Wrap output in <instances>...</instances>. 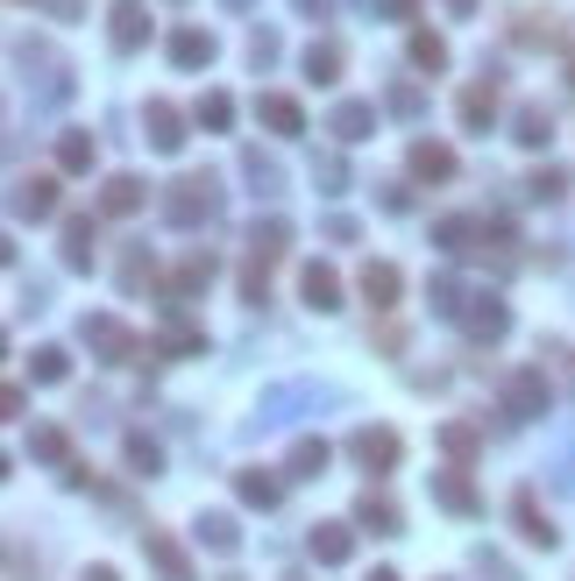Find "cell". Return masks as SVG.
<instances>
[{
    "mask_svg": "<svg viewBox=\"0 0 575 581\" xmlns=\"http://www.w3.org/2000/svg\"><path fill=\"white\" fill-rule=\"evenodd\" d=\"M214 213H221V178L214 170H185V178L164 191V220L170 227H206Z\"/></svg>",
    "mask_w": 575,
    "mask_h": 581,
    "instance_id": "cell-1",
    "label": "cell"
},
{
    "mask_svg": "<svg viewBox=\"0 0 575 581\" xmlns=\"http://www.w3.org/2000/svg\"><path fill=\"white\" fill-rule=\"evenodd\" d=\"M547 404H554V391H547V370H511V376H505V418H511V425L547 418Z\"/></svg>",
    "mask_w": 575,
    "mask_h": 581,
    "instance_id": "cell-2",
    "label": "cell"
},
{
    "mask_svg": "<svg viewBox=\"0 0 575 581\" xmlns=\"http://www.w3.org/2000/svg\"><path fill=\"white\" fill-rule=\"evenodd\" d=\"M505 36H511L519 50H562V43H568L562 14H547V8H511V14H505Z\"/></svg>",
    "mask_w": 575,
    "mask_h": 581,
    "instance_id": "cell-3",
    "label": "cell"
},
{
    "mask_svg": "<svg viewBox=\"0 0 575 581\" xmlns=\"http://www.w3.org/2000/svg\"><path fill=\"white\" fill-rule=\"evenodd\" d=\"M497 107H505V92H497V71L484 65V79H469V86H462V100H455V114H462V128H469V135H490Z\"/></svg>",
    "mask_w": 575,
    "mask_h": 581,
    "instance_id": "cell-4",
    "label": "cell"
},
{
    "mask_svg": "<svg viewBox=\"0 0 575 581\" xmlns=\"http://www.w3.org/2000/svg\"><path fill=\"white\" fill-rule=\"evenodd\" d=\"M214 57H221V36L206 22H178V29H170V65H178V71H206Z\"/></svg>",
    "mask_w": 575,
    "mask_h": 581,
    "instance_id": "cell-5",
    "label": "cell"
},
{
    "mask_svg": "<svg viewBox=\"0 0 575 581\" xmlns=\"http://www.w3.org/2000/svg\"><path fill=\"white\" fill-rule=\"evenodd\" d=\"M349 454H355L370 475H391V469H398V454H406V440H398L391 425H362V433L349 440Z\"/></svg>",
    "mask_w": 575,
    "mask_h": 581,
    "instance_id": "cell-6",
    "label": "cell"
},
{
    "mask_svg": "<svg viewBox=\"0 0 575 581\" xmlns=\"http://www.w3.org/2000/svg\"><path fill=\"white\" fill-rule=\"evenodd\" d=\"M79 334H86V347H92V355H100V362H136V355H143V341L128 334L121 319H86Z\"/></svg>",
    "mask_w": 575,
    "mask_h": 581,
    "instance_id": "cell-7",
    "label": "cell"
},
{
    "mask_svg": "<svg viewBox=\"0 0 575 581\" xmlns=\"http://www.w3.org/2000/svg\"><path fill=\"white\" fill-rule=\"evenodd\" d=\"M462 326H469V341H505V334H511V305L497 298V290H476L469 313H462Z\"/></svg>",
    "mask_w": 575,
    "mask_h": 581,
    "instance_id": "cell-8",
    "label": "cell"
},
{
    "mask_svg": "<svg viewBox=\"0 0 575 581\" xmlns=\"http://www.w3.org/2000/svg\"><path fill=\"white\" fill-rule=\"evenodd\" d=\"M50 213H57V178H50V170L14 178V220H50Z\"/></svg>",
    "mask_w": 575,
    "mask_h": 581,
    "instance_id": "cell-9",
    "label": "cell"
},
{
    "mask_svg": "<svg viewBox=\"0 0 575 581\" xmlns=\"http://www.w3.org/2000/svg\"><path fill=\"white\" fill-rule=\"evenodd\" d=\"M433 503H440V511H455V518H476V511H484V496H476L469 469H440V475H433Z\"/></svg>",
    "mask_w": 575,
    "mask_h": 581,
    "instance_id": "cell-10",
    "label": "cell"
},
{
    "mask_svg": "<svg viewBox=\"0 0 575 581\" xmlns=\"http://www.w3.org/2000/svg\"><path fill=\"white\" fill-rule=\"evenodd\" d=\"M143 553H149V568H157L164 581H199V574H192V560H185V546L170 532H157V525L143 532Z\"/></svg>",
    "mask_w": 575,
    "mask_h": 581,
    "instance_id": "cell-11",
    "label": "cell"
},
{
    "mask_svg": "<svg viewBox=\"0 0 575 581\" xmlns=\"http://www.w3.org/2000/svg\"><path fill=\"white\" fill-rule=\"evenodd\" d=\"M214 269H221V263H214V248H192V256L164 277V290H170V298H199V290L214 284Z\"/></svg>",
    "mask_w": 575,
    "mask_h": 581,
    "instance_id": "cell-12",
    "label": "cell"
},
{
    "mask_svg": "<svg viewBox=\"0 0 575 581\" xmlns=\"http://www.w3.org/2000/svg\"><path fill=\"white\" fill-rule=\"evenodd\" d=\"M107 29H114V50H143L149 43V8H143V0H114Z\"/></svg>",
    "mask_w": 575,
    "mask_h": 581,
    "instance_id": "cell-13",
    "label": "cell"
},
{
    "mask_svg": "<svg viewBox=\"0 0 575 581\" xmlns=\"http://www.w3.org/2000/svg\"><path fill=\"white\" fill-rule=\"evenodd\" d=\"M92 256H100V213H71L65 220V263L92 269Z\"/></svg>",
    "mask_w": 575,
    "mask_h": 581,
    "instance_id": "cell-14",
    "label": "cell"
},
{
    "mask_svg": "<svg viewBox=\"0 0 575 581\" xmlns=\"http://www.w3.org/2000/svg\"><path fill=\"white\" fill-rule=\"evenodd\" d=\"M143 178H128V170H114V178L100 185V220H128V213H143Z\"/></svg>",
    "mask_w": 575,
    "mask_h": 581,
    "instance_id": "cell-15",
    "label": "cell"
},
{
    "mask_svg": "<svg viewBox=\"0 0 575 581\" xmlns=\"http://www.w3.org/2000/svg\"><path fill=\"white\" fill-rule=\"evenodd\" d=\"M143 135L170 157V149H185V114L170 107V100H149V107H143Z\"/></svg>",
    "mask_w": 575,
    "mask_h": 581,
    "instance_id": "cell-16",
    "label": "cell"
},
{
    "mask_svg": "<svg viewBox=\"0 0 575 581\" xmlns=\"http://www.w3.org/2000/svg\"><path fill=\"white\" fill-rule=\"evenodd\" d=\"M398 290H406V277H398V263H362V298H370V313H391Z\"/></svg>",
    "mask_w": 575,
    "mask_h": 581,
    "instance_id": "cell-17",
    "label": "cell"
},
{
    "mask_svg": "<svg viewBox=\"0 0 575 581\" xmlns=\"http://www.w3.org/2000/svg\"><path fill=\"white\" fill-rule=\"evenodd\" d=\"M328 461H334V447L305 433V440H292V454H284V475H292V482H320V475H328Z\"/></svg>",
    "mask_w": 575,
    "mask_h": 581,
    "instance_id": "cell-18",
    "label": "cell"
},
{
    "mask_svg": "<svg viewBox=\"0 0 575 581\" xmlns=\"http://www.w3.org/2000/svg\"><path fill=\"white\" fill-rule=\"evenodd\" d=\"M370 128H377V107H370V100H341V107L328 114V135H334V142H370Z\"/></svg>",
    "mask_w": 575,
    "mask_h": 581,
    "instance_id": "cell-19",
    "label": "cell"
},
{
    "mask_svg": "<svg viewBox=\"0 0 575 581\" xmlns=\"http://www.w3.org/2000/svg\"><path fill=\"white\" fill-rule=\"evenodd\" d=\"M256 121L271 135H305V114H299L292 92H256Z\"/></svg>",
    "mask_w": 575,
    "mask_h": 581,
    "instance_id": "cell-20",
    "label": "cell"
},
{
    "mask_svg": "<svg viewBox=\"0 0 575 581\" xmlns=\"http://www.w3.org/2000/svg\"><path fill=\"white\" fill-rule=\"evenodd\" d=\"M511 518H519V532L533 539V546H562V532H554V518L540 511V496H533V490L511 496Z\"/></svg>",
    "mask_w": 575,
    "mask_h": 581,
    "instance_id": "cell-21",
    "label": "cell"
},
{
    "mask_svg": "<svg viewBox=\"0 0 575 581\" xmlns=\"http://www.w3.org/2000/svg\"><path fill=\"white\" fill-rule=\"evenodd\" d=\"M305 553H313L320 568H341V560L355 553V532L349 525H313V532H305Z\"/></svg>",
    "mask_w": 575,
    "mask_h": 581,
    "instance_id": "cell-22",
    "label": "cell"
},
{
    "mask_svg": "<svg viewBox=\"0 0 575 581\" xmlns=\"http://www.w3.org/2000/svg\"><path fill=\"white\" fill-rule=\"evenodd\" d=\"M284 248H292V227H284L277 213H271V220H256V227H248V263H263V269H271V263L284 256Z\"/></svg>",
    "mask_w": 575,
    "mask_h": 581,
    "instance_id": "cell-23",
    "label": "cell"
},
{
    "mask_svg": "<svg viewBox=\"0 0 575 581\" xmlns=\"http://www.w3.org/2000/svg\"><path fill=\"white\" fill-rule=\"evenodd\" d=\"M299 298L313 305V313H334V305H341V277H334L328 263H305V277H299Z\"/></svg>",
    "mask_w": 575,
    "mask_h": 581,
    "instance_id": "cell-24",
    "label": "cell"
},
{
    "mask_svg": "<svg viewBox=\"0 0 575 581\" xmlns=\"http://www.w3.org/2000/svg\"><path fill=\"white\" fill-rule=\"evenodd\" d=\"M455 170H462V164H455V149H448V142H412V178H427V185H448Z\"/></svg>",
    "mask_w": 575,
    "mask_h": 581,
    "instance_id": "cell-25",
    "label": "cell"
},
{
    "mask_svg": "<svg viewBox=\"0 0 575 581\" xmlns=\"http://www.w3.org/2000/svg\"><path fill=\"white\" fill-rule=\"evenodd\" d=\"M355 525L377 532V539H391V532H398V503L383 496V490H362V496H355Z\"/></svg>",
    "mask_w": 575,
    "mask_h": 581,
    "instance_id": "cell-26",
    "label": "cell"
},
{
    "mask_svg": "<svg viewBox=\"0 0 575 581\" xmlns=\"http://www.w3.org/2000/svg\"><path fill=\"white\" fill-rule=\"evenodd\" d=\"M92 157H100V135H86V128H65V135H57V170H71V178H79V170H92Z\"/></svg>",
    "mask_w": 575,
    "mask_h": 581,
    "instance_id": "cell-27",
    "label": "cell"
},
{
    "mask_svg": "<svg viewBox=\"0 0 575 581\" xmlns=\"http://www.w3.org/2000/svg\"><path fill=\"white\" fill-rule=\"evenodd\" d=\"M341 65H349V50H341L334 36L305 43V79H313V86H334V79H341Z\"/></svg>",
    "mask_w": 575,
    "mask_h": 581,
    "instance_id": "cell-28",
    "label": "cell"
},
{
    "mask_svg": "<svg viewBox=\"0 0 575 581\" xmlns=\"http://www.w3.org/2000/svg\"><path fill=\"white\" fill-rule=\"evenodd\" d=\"M235 490H242V503H248V511H277L284 482H277L271 469H242V475H235Z\"/></svg>",
    "mask_w": 575,
    "mask_h": 581,
    "instance_id": "cell-29",
    "label": "cell"
},
{
    "mask_svg": "<svg viewBox=\"0 0 575 581\" xmlns=\"http://www.w3.org/2000/svg\"><path fill=\"white\" fill-rule=\"evenodd\" d=\"M440 447H448V461H455V469H469V461H476V447H484V433H476L469 418H448V425H440Z\"/></svg>",
    "mask_w": 575,
    "mask_h": 581,
    "instance_id": "cell-30",
    "label": "cell"
},
{
    "mask_svg": "<svg viewBox=\"0 0 575 581\" xmlns=\"http://www.w3.org/2000/svg\"><path fill=\"white\" fill-rule=\"evenodd\" d=\"M164 277H157V263H149V248H128L121 256V290L128 298H143V290H157Z\"/></svg>",
    "mask_w": 575,
    "mask_h": 581,
    "instance_id": "cell-31",
    "label": "cell"
},
{
    "mask_svg": "<svg viewBox=\"0 0 575 581\" xmlns=\"http://www.w3.org/2000/svg\"><path fill=\"white\" fill-rule=\"evenodd\" d=\"M157 355H206V334H199V326H164V334L149 341V362H157Z\"/></svg>",
    "mask_w": 575,
    "mask_h": 581,
    "instance_id": "cell-32",
    "label": "cell"
},
{
    "mask_svg": "<svg viewBox=\"0 0 575 581\" xmlns=\"http://www.w3.org/2000/svg\"><path fill=\"white\" fill-rule=\"evenodd\" d=\"M511 128H519V142H526V149H547V135H554V114H547L540 100H526V107H519V121H511Z\"/></svg>",
    "mask_w": 575,
    "mask_h": 581,
    "instance_id": "cell-33",
    "label": "cell"
},
{
    "mask_svg": "<svg viewBox=\"0 0 575 581\" xmlns=\"http://www.w3.org/2000/svg\"><path fill=\"white\" fill-rule=\"evenodd\" d=\"M199 539L214 553H235L242 546V532H235V518H227V511H199Z\"/></svg>",
    "mask_w": 575,
    "mask_h": 581,
    "instance_id": "cell-34",
    "label": "cell"
},
{
    "mask_svg": "<svg viewBox=\"0 0 575 581\" xmlns=\"http://www.w3.org/2000/svg\"><path fill=\"white\" fill-rule=\"evenodd\" d=\"M427 298H433V313H448V319H462L469 313V298H462V284L440 269V277H427Z\"/></svg>",
    "mask_w": 575,
    "mask_h": 581,
    "instance_id": "cell-35",
    "label": "cell"
},
{
    "mask_svg": "<svg viewBox=\"0 0 575 581\" xmlns=\"http://www.w3.org/2000/svg\"><path fill=\"white\" fill-rule=\"evenodd\" d=\"M412 65H419V71H448V36L412 29Z\"/></svg>",
    "mask_w": 575,
    "mask_h": 581,
    "instance_id": "cell-36",
    "label": "cell"
},
{
    "mask_svg": "<svg viewBox=\"0 0 575 581\" xmlns=\"http://www.w3.org/2000/svg\"><path fill=\"white\" fill-rule=\"evenodd\" d=\"M526 199H540V206H554V199H568V170H562V164L533 170V178H526Z\"/></svg>",
    "mask_w": 575,
    "mask_h": 581,
    "instance_id": "cell-37",
    "label": "cell"
},
{
    "mask_svg": "<svg viewBox=\"0 0 575 581\" xmlns=\"http://www.w3.org/2000/svg\"><path fill=\"white\" fill-rule=\"evenodd\" d=\"M121 454H128V469H136L143 482L164 469V447H157V440H149V433H128V447H121Z\"/></svg>",
    "mask_w": 575,
    "mask_h": 581,
    "instance_id": "cell-38",
    "label": "cell"
},
{
    "mask_svg": "<svg viewBox=\"0 0 575 581\" xmlns=\"http://www.w3.org/2000/svg\"><path fill=\"white\" fill-rule=\"evenodd\" d=\"M383 107H391L398 121H419V114H427V86H419V79H398V86H391V100H383Z\"/></svg>",
    "mask_w": 575,
    "mask_h": 581,
    "instance_id": "cell-39",
    "label": "cell"
},
{
    "mask_svg": "<svg viewBox=\"0 0 575 581\" xmlns=\"http://www.w3.org/2000/svg\"><path fill=\"white\" fill-rule=\"evenodd\" d=\"M242 170H248V185H256V191H277L284 185V164L263 157V149H242Z\"/></svg>",
    "mask_w": 575,
    "mask_h": 581,
    "instance_id": "cell-40",
    "label": "cell"
},
{
    "mask_svg": "<svg viewBox=\"0 0 575 581\" xmlns=\"http://www.w3.org/2000/svg\"><path fill=\"white\" fill-rule=\"evenodd\" d=\"M29 447H36V461H65V469H71V440H65V425H36Z\"/></svg>",
    "mask_w": 575,
    "mask_h": 581,
    "instance_id": "cell-41",
    "label": "cell"
},
{
    "mask_svg": "<svg viewBox=\"0 0 575 581\" xmlns=\"http://www.w3.org/2000/svg\"><path fill=\"white\" fill-rule=\"evenodd\" d=\"M29 376H36V383H65V376H71V355H65V347H36Z\"/></svg>",
    "mask_w": 575,
    "mask_h": 581,
    "instance_id": "cell-42",
    "label": "cell"
},
{
    "mask_svg": "<svg viewBox=\"0 0 575 581\" xmlns=\"http://www.w3.org/2000/svg\"><path fill=\"white\" fill-rule=\"evenodd\" d=\"M192 121H199V128H214V135H221L227 121H235V100H227V92H206V100H199V107H192Z\"/></svg>",
    "mask_w": 575,
    "mask_h": 581,
    "instance_id": "cell-43",
    "label": "cell"
},
{
    "mask_svg": "<svg viewBox=\"0 0 575 581\" xmlns=\"http://www.w3.org/2000/svg\"><path fill=\"white\" fill-rule=\"evenodd\" d=\"M313 185L320 191H341V185H349V164H341L334 149H328V157H313Z\"/></svg>",
    "mask_w": 575,
    "mask_h": 581,
    "instance_id": "cell-44",
    "label": "cell"
},
{
    "mask_svg": "<svg viewBox=\"0 0 575 581\" xmlns=\"http://www.w3.org/2000/svg\"><path fill=\"white\" fill-rule=\"evenodd\" d=\"M242 298H248V305H271V269H263V263L242 269Z\"/></svg>",
    "mask_w": 575,
    "mask_h": 581,
    "instance_id": "cell-45",
    "label": "cell"
},
{
    "mask_svg": "<svg viewBox=\"0 0 575 581\" xmlns=\"http://www.w3.org/2000/svg\"><path fill=\"white\" fill-rule=\"evenodd\" d=\"M277 50H284V43H277L271 29H256V36H248V65H256V71H263V65H277Z\"/></svg>",
    "mask_w": 575,
    "mask_h": 581,
    "instance_id": "cell-46",
    "label": "cell"
},
{
    "mask_svg": "<svg viewBox=\"0 0 575 581\" xmlns=\"http://www.w3.org/2000/svg\"><path fill=\"white\" fill-rule=\"evenodd\" d=\"M320 227H328V242H355V235H362V227L349 220V213H328V220H320Z\"/></svg>",
    "mask_w": 575,
    "mask_h": 581,
    "instance_id": "cell-47",
    "label": "cell"
},
{
    "mask_svg": "<svg viewBox=\"0 0 575 581\" xmlns=\"http://www.w3.org/2000/svg\"><path fill=\"white\" fill-rule=\"evenodd\" d=\"M292 8L305 14V22H334V0H292Z\"/></svg>",
    "mask_w": 575,
    "mask_h": 581,
    "instance_id": "cell-48",
    "label": "cell"
},
{
    "mask_svg": "<svg viewBox=\"0 0 575 581\" xmlns=\"http://www.w3.org/2000/svg\"><path fill=\"white\" fill-rule=\"evenodd\" d=\"M383 14H391V22H419V0H377Z\"/></svg>",
    "mask_w": 575,
    "mask_h": 581,
    "instance_id": "cell-49",
    "label": "cell"
},
{
    "mask_svg": "<svg viewBox=\"0 0 575 581\" xmlns=\"http://www.w3.org/2000/svg\"><path fill=\"white\" fill-rule=\"evenodd\" d=\"M383 213H412V191L406 185H383Z\"/></svg>",
    "mask_w": 575,
    "mask_h": 581,
    "instance_id": "cell-50",
    "label": "cell"
},
{
    "mask_svg": "<svg viewBox=\"0 0 575 581\" xmlns=\"http://www.w3.org/2000/svg\"><path fill=\"white\" fill-rule=\"evenodd\" d=\"M86 581H121V574H114V568H107V560H100V568H86Z\"/></svg>",
    "mask_w": 575,
    "mask_h": 581,
    "instance_id": "cell-51",
    "label": "cell"
},
{
    "mask_svg": "<svg viewBox=\"0 0 575 581\" xmlns=\"http://www.w3.org/2000/svg\"><path fill=\"white\" fill-rule=\"evenodd\" d=\"M448 8H455V14H469V8H476V0H448Z\"/></svg>",
    "mask_w": 575,
    "mask_h": 581,
    "instance_id": "cell-52",
    "label": "cell"
},
{
    "mask_svg": "<svg viewBox=\"0 0 575 581\" xmlns=\"http://www.w3.org/2000/svg\"><path fill=\"white\" fill-rule=\"evenodd\" d=\"M370 581H398V574H391V568H377V574H370Z\"/></svg>",
    "mask_w": 575,
    "mask_h": 581,
    "instance_id": "cell-53",
    "label": "cell"
},
{
    "mask_svg": "<svg viewBox=\"0 0 575 581\" xmlns=\"http://www.w3.org/2000/svg\"><path fill=\"white\" fill-rule=\"evenodd\" d=\"M568 86H575V50H568Z\"/></svg>",
    "mask_w": 575,
    "mask_h": 581,
    "instance_id": "cell-54",
    "label": "cell"
}]
</instances>
